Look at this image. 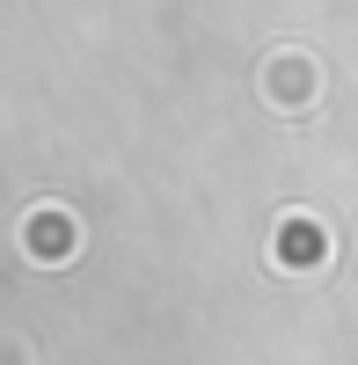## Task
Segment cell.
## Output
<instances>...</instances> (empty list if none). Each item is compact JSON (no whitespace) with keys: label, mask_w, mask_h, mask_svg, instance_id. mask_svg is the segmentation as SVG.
Returning <instances> with one entry per match:
<instances>
[{"label":"cell","mask_w":358,"mask_h":365,"mask_svg":"<svg viewBox=\"0 0 358 365\" xmlns=\"http://www.w3.org/2000/svg\"><path fill=\"white\" fill-rule=\"evenodd\" d=\"M292 88H300V96L314 88V66H307V51H278V66H271V96H278V103L292 96Z\"/></svg>","instance_id":"cell-1"}]
</instances>
